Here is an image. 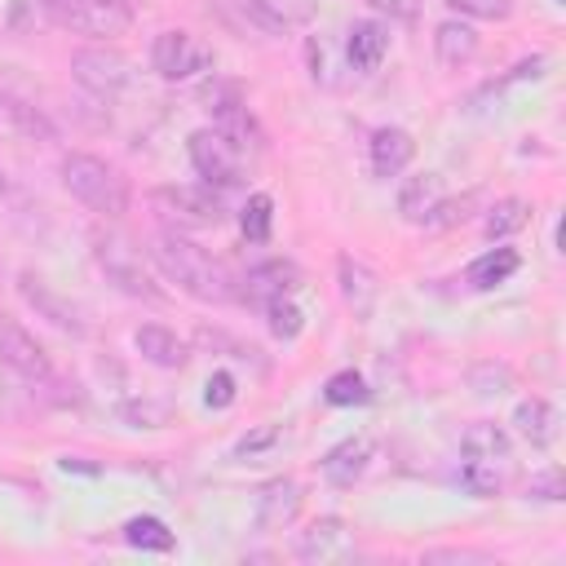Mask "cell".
<instances>
[{
  "instance_id": "6da1fadb",
  "label": "cell",
  "mask_w": 566,
  "mask_h": 566,
  "mask_svg": "<svg viewBox=\"0 0 566 566\" xmlns=\"http://www.w3.org/2000/svg\"><path fill=\"white\" fill-rule=\"evenodd\" d=\"M150 261L159 265V274L168 283H177L186 296L203 301V305H226L239 296L234 274L226 270L221 256H212L208 248H199L195 239L177 234V230H159L150 239Z\"/></svg>"
},
{
  "instance_id": "7a4b0ae2",
  "label": "cell",
  "mask_w": 566,
  "mask_h": 566,
  "mask_svg": "<svg viewBox=\"0 0 566 566\" xmlns=\"http://www.w3.org/2000/svg\"><path fill=\"white\" fill-rule=\"evenodd\" d=\"M513 473V442L500 424H469L460 438V482L469 495H500Z\"/></svg>"
},
{
  "instance_id": "3957f363",
  "label": "cell",
  "mask_w": 566,
  "mask_h": 566,
  "mask_svg": "<svg viewBox=\"0 0 566 566\" xmlns=\"http://www.w3.org/2000/svg\"><path fill=\"white\" fill-rule=\"evenodd\" d=\"M62 186L71 190V199H80L88 212L106 217V221H119L133 203V190H128V177L97 159V155H84V150H71L62 159Z\"/></svg>"
},
{
  "instance_id": "277c9868",
  "label": "cell",
  "mask_w": 566,
  "mask_h": 566,
  "mask_svg": "<svg viewBox=\"0 0 566 566\" xmlns=\"http://www.w3.org/2000/svg\"><path fill=\"white\" fill-rule=\"evenodd\" d=\"M35 4L53 27L88 40H115L133 27V0H35Z\"/></svg>"
},
{
  "instance_id": "5b68a950",
  "label": "cell",
  "mask_w": 566,
  "mask_h": 566,
  "mask_svg": "<svg viewBox=\"0 0 566 566\" xmlns=\"http://www.w3.org/2000/svg\"><path fill=\"white\" fill-rule=\"evenodd\" d=\"M93 261H97V270H102L124 296H137V301H164V292H159V283L150 279L142 252H137L124 234H115V230H97V234H93Z\"/></svg>"
},
{
  "instance_id": "8992f818",
  "label": "cell",
  "mask_w": 566,
  "mask_h": 566,
  "mask_svg": "<svg viewBox=\"0 0 566 566\" xmlns=\"http://www.w3.org/2000/svg\"><path fill=\"white\" fill-rule=\"evenodd\" d=\"M190 164H195V172L208 181V186H217V190H226V186H239V177H243V150L226 137V133H217V128H199V133H190Z\"/></svg>"
},
{
  "instance_id": "52a82bcc",
  "label": "cell",
  "mask_w": 566,
  "mask_h": 566,
  "mask_svg": "<svg viewBox=\"0 0 566 566\" xmlns=\"http://www.w3.org/2000/svg\"><path fill=\"white\" fill-rule=\"evenodd\" d=\"M150 66L159 80H190L212 66V49L190 31H159L150 44Z\"/></svg>"
},
{
  "instance_id": "ba28073f",
  "label": "cell",
  "mask_w": 566,
  "mask_h": 566,
  "mask_svg": "<svg viewBox=\"0 0 566 566\" xmlns=\"http://www.w3.org/2000/svg\"><path fill=\"white\" fill-rule=\"evenodd\" d=\"M0 363L9 371H18L22 380H49L53 376V363L40 349V340L9 314H0Z\"/></svg>"
},
{
  "instance_id": "9c48e42d",
  "label": "cell",
  "mask_w": 566,
  "mask_h": 566,
  "mask_svg": "<svg viewBox=\"0 0 566 566\" xmlns=\"http://www.w3.org/2000/svg\"><path fill=\"white\" fill-rule=\"evenodd\" d=\"M71 75L80 88H88L93 97H115L124 84H128V62L115 53V49H80L71 57Z\"/></svg>"
},
{
  "instance_id": "30bf717a",
  "label": "cell",
  "mask_w": 566,
  "mask_h": 566,
  "mask_svg": "<svg viewBox=\"0 0 566 566\" xmlns=\"http://www.w3.org/2000/svg\"><path fill=\"white\" fill-rule=\"evenodd\" d=\"M155 208L164 217H172L177 226H217L221 221V199L212 190H195V186H159Z\"/></svg>"
},
{
  "instance_id": "8fae6325",
  "label": "cell",
  "mask_w": 566,
  "mask_h": 566,
  "mask_svg": "<svg viewBox=\"0 0 566 566\" xmlns=\"http://www.w3.org/2000/svg\"><path fill=\"white\" fill-rule=\"evenodd\" d=\"M354 553V531L340 517H318L310 531H301L296 539V557L301 562H340Z\"/></svg>"
},
{
  "instance_id": "7c38bea8",
  "label": "cell",
  "mask_w": 566,
  "mask_h": 566,
  "mask_svg": "<svg viewBox=\"0 0 566 566\" xmlns=\"http://www.w3.org/2000/svg\"><path fill=\"white\" fill-rule=\"evenodd\" d=\"M296 509H301V486L292 478H270L261 486V495H256V526L261 531H279V526H287L296 517Z\"/></svg>"
},
{
  "instance_id": "4fadbf2b",
  "label": "cell",
  "mask_w": 566,
  "mask_h": 566,
  "mask_svg": "<svg viewBox=\"0 0 566 566\" xmlns=\"http://www.w3.org/2000/svg\"><path fill=\"white\" fill-rule=\"evenodd\" d=\"M345 53H349V62H354L363 75H371V71L385 62V53H389V27L376 22V18L354 22V27H349V40H345Z\"/></svg>"
},
{
  "instance_id": "5bb4252c",
  "label": "cell",
  "mask_w": 566,
  "mask_h": 566,
  "mask_svg": "<svg viewBox=\"0 0 566 566\" xmlns=\"http://www.w3.org/2000/svg\"><path fill=\"white\" fill-rule=\"evenodd\" d=\"M133 345H137V354H142L146 363H155V367H164V371H172V367H186V358H190V345H186L177 332L159 327V323H146V327H137Z\"/></svg>"
},
{
  "instance_id": "9a60e30c",
  "label": "cell",
  "mask_w": 566,
  "mask_h": 566,
  "mask_svg": "<svg viewBox=\"0 0 566 566\" xmlns=\"http://www.w3.org/2000/svg\"><path fill=\"white\" fill-rule=\"evenodd\" d=\"M416 155V142L407 128H376L371 133V172L376 177H398Z\"/></svg>"
},
{
  "instance_id": "2e32d148",
  "label": "cell",
  "mask_w": 566,
  "mask_h": 566,
  "mask_svg": "<svg viewBox=\"0 0 566 566\" xmlns=\"http://www.w3.org/2000/svg\"><path fill=\"white\" fill-rule=\"evenodd\" d=\"M248 287H243V296L248 301H274V296H292L296 287H301V270L292 265V261H265V265H256V270H248V279H243Z\"/></svg>"
},
{
  "instance_id": "e0dca14e",
  "label": "cell",
  "mask_w": 566,
  "mask_h": 566,
  "mask_svg": "<svg viewBox=\"0 0 566 566\" xmlns=\"http://www.w3.org/2000/svg\"><path fill=\"white\" fill-rule=\"evenodd\" d=\"M367 460H371V442L367 438H345L323 455V478L332 486H354L367 473Z\"/></svg>"
},
{
  "instance_id": "ac0fdd59",
  "label": "cell",
  "mask_w": 566,
  "mask_h": 566,
  "mask_svg": "<svg viewBox=\"0 0 566 566\" xmlns=\"http://www.w3.org/2000/svg\"><path fill=\"white\" fill-rule=\"evenodd\" d=\"M22 296L49 318V323H57L62 332H75V336H84V318H80V310L71 305V301H62V296H53V287L44 283V279H35V274H22Z\"/></svg>"
},
{
  "instance_id": "d6986e66",
  "label": "cell",
  "mask_w": 566,
  "mask_h": 566,
  "mask_svg": "<svg viewBox=\"0 0 566 566\" xmlns=\"http://www.w3.org/2000/svg\"><path fill=\"white\" fill-rule=\"evenodd\" d=\"M438 203H442V177H438V172L407 177L402 190H398V212H402L407 221H416V226H424Z\"/></svg>"
},
{
  "instance_id": "ffe728a7",
  "label": "cell",
  "mask_w": 566,
  "mask_h": 566,
  "mask_svg": "<svg viewBox=\"0 0 566 566\" xmlns=\"http://www.w3.org/2000/svg\"><path fill=\"white\" fill-rule=\"evenodd\" d=\"M336 274H340V296H345V305L358 314V318H367L371 314V305H376V274L363 265V261H354V256H340L336 261Z\"/></svg>"
},
{
  "instance_id": "44dd1931",
  "label": "cell",
  "mask_w": 566,
  "mask_h": 566,
  "mask_svg": "<svg viewBox=\"0 0 566 566\" xmlns=\"http://www.w3.org/2000/svg\"><path fill=\"white\" fill-rule=\"evenodd\" d=\"M517 265H522V256H517L513 248H491V252H482L478 261H469L464 283L478 287V292H491V287L509 283V279L517 274Z\"/></svg>"
},
{
  "instance_id": "7402d4cb",
  "label": "cell",
  "mask_w": 566,
  "mask_h": 566,
  "mask_svg": "<svg viewBox=\"0 0 566 566\" xmlns=\"http://www.w3.org/2000/svg\"><path fill=\"white\" fill-rule=\"evenodd\" d=\"M433 53H438L442 66H464V62H473V53H478V31H473L469 22H460V18H447V22L433 31Z\"/></svg>"
},
{
  "instance_id": "603a6c76",
  "label": "cell",
  "mask_w": 566,
  "mask_h": 566,
  "mask_svg": "<svg viewBox=\"0 0 566 566\" xmlns=\"http://www.w3.org/2000/svg\"><path fill=\"white\" fill-rule=\"evenodd\" d=\"M513 424H517V433H522L531 447H548V442L557 438V411H553L544 398H526V402H517Z\"/></svg>"
},
{
  "instance_id": "cb8c5ba5",
  "label": "cell",
  "mask_w": 566,
  "mask_h": 566,
  "mask_svg": "<svg viewBox=\"0 0 566 566\" xmlns=\"http://www.w3.org/2000/svg\"><path fill=\"white\" fill-rule=\"evenodd\" d=\"M124 544H133V548H142V553H172L177 535H172L168 522H159V517H128V522H124Z\"/></svg>"
},
{
  "instance_id": "d4e9b609",
  "label": "cell",
  "mask_w": 566,
  "mask_h": 566,
  "mask_svg": "<svg viewBox=\"0 0 566 566\" xmlns=\"http://www.w3.org/2000/svg\"><path fill=\"white\" fill-rule=\"evenodd\" d=\"M270 226H274V199L270 195H252L239 212V230L248 243H265L270 239Z\"/></svg>"
},
{
  "instance_id": "484cf974",
  "label": "cell",
  "mask_w": 566,
  "mask_h": 566,
  "mask_svg": "<svg viewBox=\"0 0 566 566\" xmlns=\"http://www.w3.org/2000/svg\"><path fill=\"white\" fill-rule=\"evenodd\" d=\"M239 9L261 27V31H270V35H279V31H287L301 13H292L283 0H239Z\"/></svg>"
},
{
  "instance_id": "4316f807",
  "label": "cell",
  "mask_w": 566,
  "mask_h": 566,
  "mask_svg": "<svg viewBox=\"0 0 566 566\" xmlns=\"http://www.w3.org/2000/svg\"><path fill=\"white\" fill-rule=\"evenodd\" d=\"M531 221V208L522 203V199H500L491 212H486V239H504V234H513V230H522Z\"/></svg>"
},
{
  "instance_id": "83f0119b",
  "label": "cell",
  "mask_w": 566,
  "mask_h": 566,
  "mask_svg": "<svg viewBox=\"0 0 566 566\" xmlns=\"http://www.w3.org/2000/svg\"><path fill=\"white\" fill-rule=\"evenodd\" d=\"M323 398H327L332 407H354V402H367L371 394H367V385H363L358 371H336V376L323 385Z\"/></svg>"
},
{
  "instance_id": "f1b7e54d",
  "label": "cell",
  "mask_w": 566,
  "mask_h": 566,
  "mask_svg": "<svg viewBox=\"0 0 566 566\" xmlns=\"http://www.w3.org/2000/svg\"><path fill=\"white\" fill-rule=\"evenodd\" d=\"M265 314H270V332H274L279 340H292V336H301V327H305V318H301V310L292 305V296L265 301Z\"/></svg>"
},
{
  "instance_id": "f546056e",
  "label": "cell",
  "mask_w": 566,
  "mask_h": 566,
  "mask_svg": "<svg viewBox=\"0 0 566 566\" xmlns=\"http://www.w3.org/2000/svg\"><path fill=\"white\" fill-rule=\"evenodd\" d=\"M460 18H482V22H504L513 13V0H442Z\"/></svg>"
},
{
  "instance_id": "4dcf8cb0",
  "label": "cell",
  "mask_w": 566,
  "mask_h": 566,
  "mask_svg": "<svg viewBox=\"0 0 566 566\" xmlns=\"http://www.w3.org/2000/svg\"><path fill=\"white\" fill-rule=\"evenodd\" d=\"M203 402H208L212 411L230 407V402H234V376H230V371H212L208 385H203Z\"/></svg>"
},
{
  "instance_id": "1f68e13d",
  "label": "cell",
  "mask_w": 566,
  "mask_h": 566,
  "mask_svg": "<svg viewBox=\"0 0 566 566\" xmlns=\"http://www.w3.org/2000/svg\"><path fill=\"white\" fill-rule=\"evenodd\" d=\"M363 4L385 13L389 22H416L420 18V0H363Z\"/></svg>"
},
{
  "instance_id": "d6a6232c",
  "label": "cell",
  "mask_w": 566,
  "mask_h": 566,
  "mask_svg": "<svg viewBox=\"0 0 566 566\" xmlns=\"http://www.w3.org/2000/svg\"><path fill=\"white\" fill-rule=\"evenodd\" d=\"M473 557H482V553H469V548H433V553H424V562H473Z\"/></svg>"
},
{
  "instance_id": "836d02e7",
  "label": "cell",
  "mask_w": 566,
  "mask_h": 566,
  "mask_svg": "<svg viewBox=\"0 0 566 566\" xmlns=\"http://www.w3.org/2000/svg\"><path fill=\"white\" fill-rule=\"evenodd\" d=\"M265 442H274V429H261L256 438H243V442H239V451H256V447H265Z\"/></svg>"
}]
</instances>
